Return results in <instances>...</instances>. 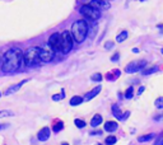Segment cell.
I'll use <instances>...</instances> for the list:
<instances>
[{"mask_svg":"<svg viewBox=\"0 0 163 145\" xmlns=\"http://www.w3.org/2000/svg\"><path fill=\"white\" fill-rule=\"evenodd\" d=\"M24 52L19 48H10L8 50L1 60V70L6 74L17 71L23 64Z\"/></svg>","mask_w":163,"mask_h":145,"instance_id":"obj_1","label":"cell"},{"mask_svg":"<svg viewBox=\"0 0 163 145\" xmlns=\"http://www.w3.org/2000/svg\"><path fill=\"white\" fill-rule=\"evenodd\" d=\"M88 30H89V27H88L87 21H84V19H79V21H76V22L73 23L72 31L70 32H72L75 42L82 43V42H84L85 37H87Z\"/></svg>","mask_w":163,"mask_h":145,"instance_id":"obj_2","label":"cell"},{"mask_svg":"<svg viewBox=\"0 0 163 145\" xmlns=\"http://www.w3.org/2000/svg\"><path fill=\"white\" fill-rule=\"evenodd\" d=\"M40 51L41 47H30L23 55V63L25 66L28 67H33L37 66L41 63L40 59Z\"/></svg>","mask_w":163,"mask_h":145,"instance_id":"obj_3","label":"cell"},{"mask_svg":"<svg viewBox=\"0 0 163 145\" xmlns=\"http://www.w3.org/2000/svg\"><path fill=\"white\" fill-rule=\"evenodd\" d=\"M74 47V37H73L70 31H63L61 32V52L68 54Z\"/></svg>","mask_w":163,"mask_h":145,"instance_id":"obj_4","label":"cell"},{"mask_svg":"<svg viewBox=\"0 0 163 145\" xmlns=\"http://www.w3.org/2000/svg\"><path fill=\"white\" fill-rule=\"evenodd\" d=\"M80 14L84 17L85 19H88V21H97V19L101 18V12L97 10V9H94L93 6H91L89 4H84L82 5L80 8Z\"/></svg>","mask_w":163,"mask_h":145,"instance_id":"obj_5","label":"cell"},{"mask_svg":"<svg viewBox=\"0 0 163 145\" xmlns=\"http://www.w3.org/2000/svg\"><path fill=\"white\" fill-rule=\"evenodd\" d=\"M49 46L54 52H61V33L56 32L51 34L49 38Z\"/></svg>","mask_w":163,"mask_h":145,"instance_id":"obj_6","label":"cell"},{"mask_svg":"<svg viewBox=\"0 0 163 145\" xmlns=\"http://www.w3.org/2000/svg\"><path fill=\"white\" fill-rule=\"evenodd\" d=\"M146 65V61L139 60V61H131L130 64H127L125 67V71L127 74H133V73H138L140 70H143V67Z\"/></svg>","mask_w":163,"mask_h":145,"instance_id":"obj_7","label":"cell"},{"mask_svg":"<svg viewBox=\"0 0 163 145\" xmlns=\"http://www.w3.org/2000/svg\"><path fill=\"white\" fill-rule=\"evenodd\" d=\"M89 5L93 6L94 9H97V10H100V12L108 10V9L111 8L110 1H107V0H91Z\"/></svg>","mask_w":163,"mask_h":145,"instance_id":"obj_8","label":"cell"},{"mask_svg":"<svg viewBox=\"0 0 163 145\" xmlns=\"http://www.w3.org/2000/svg\"><path fill=\"white\" fill-rule=\"evenodd\" d=\"M40 59L41 63H50L54 59V51L51 48H42L40 51Z\"/></svg>","mask_w":163,"mask_h":145,"instance_id":"obj_9","label":"cell"},{"mask_svg":"<svg viewBox=\"0 0 163 145\" xmlns=\"http://www.w3.org/2000/svg\"><path fill=\"white\" fill-rule=\"evenodd\" d=\"M28 82V79H25V80H22V82H19V83H17V84H14V85H12V87H9L8 89L5 91V96H10V94H13V93H15V92H18L19 89L23 87L25 83Z\"/></svg>","mask_w":163,"mask_h":145,"instance_id":"obj_10","label":"cell"},{"mask_svg":"<svg viewBox=\"0 0 163 145\" xmlns=\"http://www.w3.org/2000/svg\"><path fill=\"white\" fill-rule=\"evenodd\" d=\"M50 134H51L50 129L49 127H43V129H41V130L38 131L37 137H38V140L40 141H46V140H49Z\"/></svg>","mask_w":163,"mask_h":145,"instance_id":"obj_11","label":"cell"},{"mask_svg":"<svg viewBox=\"0 0 163 145\" xmlns=\"http://www.w3.org/2000/svg\"><path fill=\"white\" fill-rule=\"evenodd\" d=\"M101 89H102V87L101 85H98V87H96V88L93 89V91H91V92H88L87 94H85L84 97V101H91V99H93L96 96H98V93L101 92Z\"/></svg>","mask_w":163,"mask_h":145,"instance_id":"obj_12","label":"cell"},{"mask_svg":"<svg viewBox=\"0 0 163 145\" xmlns=\"http://www.w3.org/2000/svg\"><path fill=\"white\" fill-rule=\"evenodd\" d=\"M117 127H119V125H117L116 121H107L105 124V130L107 133H113V131L117 130Z\"/></svg>","mask_w":163,"mask_h":145,"instance_id":"obj_13","label":"cell"},{"mask_svg":"<svg viewBox=\"0 0 163 145\" xmlns=\"http://www.w3.org/2000/svg\"><path fill=\"white\" fill-rule=\"evenodd\" d=\"M111 111H112V115L117 118V120H122V118H124L122 112H121L120 108H119V104H116V103H115V104H112V107H111Z\"/></svg>","mask_w":163,"mask_h":145,"instance_id":"obj_14","label":"cell"},{"mask_svg":"<svg viewBox=\"0 0 163 145\" xmlns=\"http://www.w3.org/2000/svg\"><path fill=\"white\" fill-rule=\"evenodd\" d=\"M102 116L101 115H94L93 116V118H92V121H91V125H92V127H97V126H100V125L102 124Z\"/></svg>","mask_w":163,"mask_h":145,"instance_id":"obj_15","label":"cell"},{"mask_svg":"<svg viewBox=\"0 0 163 145\" xmlns=\"http://www.w3.org/2000/svg\"><path fill=\"white\" fill-rule=\"evenodd\" d=\"M153 139H155V134H146V135H143V136H139L138 141L139 143H145V141H151Z\"/></svg>","mask_w":163,"mask_h":145,"instance_id":"obj_16","label":"cell"},{"mask_svg":"<svg viewBox=\"0 0 163 145\" xmlns=\"http://www.w3.org/2000/svg\"><path fill=\"white\" fill-rule=\"evenodd\" d=\"M84 102V98H82L80 96H74L70 99V106H79Z\"/></svg>","mask_w":163,"mask_h":145,"instance_id":"obj_17","label":"cell"},{"mask_svg":"<svg viewBox=\"0 0 163 145\" xmlns=\"http://www.w3.org/2000/svg\"><path fill=\"white\" fill-rule=\"evenodd\" d=\"M127 36H129V33H127V31H122L121 33L119 34V36L116 37V42H124V41L127 38Z\"/></svg>","mask_w":163,"mask_h":145,"instance_id":"obj_18","label":"cell"},{"mask_svg":"<svg viewBox=\"0 0 163 145\" xmlns=\"http://www.w3.org/2000/svg\"><path fill=\"white\" fill-rule=\"evenodd\" d=\"M119 76H120V70H113V71H111L110 74H108V75H107V79L108 80H111V79H112V80H116L117 78H119Z\"/></svg>","mask_w":163,"mask_h":145,"instance_id":"obj_19","label":"cell"},{"mask_svg":"<svg viewBox=\"0 0 163 145\" xmlns=\"http://www.w3.org/2000/svg\"><path fill=\"white\" fill-rule=\"evenodd\" d=\"M63 129H64V124H63V121H57V122H55V125H54L52 131H54V133H59V131H61Z\"/></svg>","mask_w":163,"mask_h":145,"instance_id":"obj_20","label":"cell"},{"mask_svg":"<svg viewBox=\"0 0 163 145\" xmlns=\"http://www.w3.org/2000/svg\"><path fill=\"white\" fill-rule=\"evenodd\" d=\"M117 141L116 139V136H113V135H111V136H107L106 137V140H105V143H106L107 145H113Z\"/></svg>","mask_w":163,"mask_h":145,"instance_id":"obj_21","label":"cell"},{"mask_svg":"<svg viewBox=\"0 0 163 145\" xmlns=\"http://www.w3.org/2000/svg\"><path fill=\"white\" fill-rule=\"evenodd\" d=\"M154 106H155V107H157L158 109H163V97H159V98L155 99Z\"/></svg>","mask_w":163,"mask_h":145,"instance_id":"obj_22","label":"cell"},{"mask_svg":"<svg viewBox=\"0 0 163 145\" xmlns=\"http://www.w3.org/2000/svg\"><path fill=\"white\" fill-rule=\"evenodd\" d=\"M133 94H134L133 87H129V88L126 89V92H125V98H126V99H131V98H133Z\"/></svg>","mask_w":163,"mask_h":145,"instance_id":"obj_23","label":"cell"},{"mask_svg":"<svg viewBox=\"0 0 163 145\" xmlns=\"http://www.w3.org/2000/svg\"><path fill=\"white\" fill-rule=\"evenodd\" d=\"M14 113L12 111H0V118L3 117H13Z\"/></svg>","mask_w":163,"mask_h":145,"instance_id":"obj_24","label":"cell"},{"mask_svg":"<svg viewBox=\"0 0 163 145\" xmlns=\"http://www.w3.org/2000/svg\"><path fill=\"white\" fill-rule=\"evenodd\" d=\"M91 79L93 80V82H102V74L101 73H96L93 75L91 76Z\"/></svg>","mask_w":163,"mask_h":145,"instance_id":"obj_25","label":"cell"},{"mask_svg":"<svg viewBox=\"0 0 163 145\" xmlns=\"http://www.w3.org/2000/svg\"><path fill=\"white\" fill-rule=\"evenodd\" d=\"M155 71H158V66H153V67H151V69H148V70H144L143 74H144V75H149V74H153Z\"/></svg>","mask_w":163,"mask_h":145,"instance_id":"obj_26","label":"cell"},{"mask_svg":"<svg viewBox=\"0 0 163 145\" xmlns=\"http://www.w3.org/2000/svg\"><path fill=\"white\" fill-rule=\"evenodd\" d=\"M64 98H65V93H64V92L59 93V94L52 96V101H60V99H64Z\"/></svg>","mask_w":163,"mask_h":145,"instance_id":"obj_27","label":"cell"},{"mask_svg":"<svg viewBox=\"0 0 163 145\" xmlns=\"http://www.w3.org/2000/svg\"><path fill=\"white\" fill-rule=\"evenodd\" d=\"M74 124H75V126L79 127V129H83V127L85 126V122L83 121V120H79V118H76V120L74 121Z\"/></svg>","mask_w":163,"mask_h":145,"instance_id":"obj_28","label":"cell"},{"mask_svg":"<svg viewBox=\"0 0 163 145\" xmlns=\"http://www.w3.org/2000/svg\"><path fill=\"white\" fill-rule=\"evenodd\" d=\"M157 139H155V143L153 145H162V141H163V133H161L158 135V136H155Z\"/></svg>","mask_w":163,"mask_h":145,"instance_id":"obj_29","label":"cell"},{"mask_svg":"<svg viewBox=\"0 0 163 145\" xmlns=\"http://www.w3.org/2000/svg\"><path fill=\"white\" fill-rule=\"evenodd\" d=\"M153 120L154 121H163V113H158L153 116Z\"/></svg>","mask_w":163,"mask_h":145,"instance_id":"obj_30","label":"cell"},{"mask_svg":"<svg viewBox=\"0 0 163 145\" xmlns=\"http://www.w3.org/2000/svg\"><path fill=\"white\" fill-rule=\"evenodd\" d=\"M113 46H115V45H113V42H111V41H110V42L105 43V48H106V50H110V48H112Z\"/></svg>","mask_w":163,"mask_h":145,"instance_id":"obj_31","label":"cell"},{"mask_svg":"<svg viewBox=\"0 0 163 145\" xmlns=\"http://www.w3.org/2000/svg\"><path fill=\"white\" fill-rule=\"evenodd\" d=\"M119 57H120V54H119V52H116L112 57H111V61H112V63H116V61L119 60Z\"/></svg>","mask_w":163,"mask_h":145,"instance_id":"obj_32","label":"cell"},{"mask_svg":"<svg viewBox=\"0 0 163 145\" xmlns=\"http://www.w3.org/2000/svg\"><path fill=\"white\" fill-rule=\"evenodd\" d=\"M8 126H9L8 124H3V125H0V130H4V129H6Z\"/></svg>","mask_w":163,"mask_h":145,"instance_id":"obj_33","label":"cell"},{"mask_svg":"<svg viewBox=\"0 0 163 145\" xmlns=\"http://www.w3.org/2000/svg\"><path fill=\"white\" fill-rule=\"evenodd\" d=\"M144 89H145L144 87H140V88H139V94H142V93L144 92Z\"/></svg>","mask_w":163,"mask_h":145,"instance_id":"obj_34","label":"cell"},{"mask_svg":"<svg viewBox=\"0 0 163 145\" xmlns=\"http://www.w3.org/2000/svg\"><path fill=\"white\" fill-rule=\"evenodd\" d=\"M133 52L134 54H139V50H138V48H133Z\"/></svg>","mask_w":163,"mask_h":145,"instance_id":"obj_35","label":"cell"},{"mask_svg":"<svg viewBox=\"0 0 163 145\" xmlns=\"http://www.w3.org/2000/svg\"><path fill=\"white\" fill-rule=\"evenodd\" d=\"M63 145H69L68 143H63Z\"/></svg>","mask_w":163,"mask_h":145,"instance_id":"obj_36","label":"cell"},{"mask_svg":"<svg viewBox=\"0 0 163 145\" xmlns=\"http://www.w3.org/2000/svg\"><path fill=\"white\" fill-rule=\"evenodd\" d=\"M107 1H113V0H107Z\"/></svg>","mask_w":163,"mask_h":145,"instance_id":"obj_37","label":"cell"},{"mask_svg":"<svg viewBox=\"0 0 163 145\" xmlns=\"http://www.w3.org/2000/svg\"><path fill=\"white\" fill-rule=\"evenodd\" d=\"M0 64H1V57H0Z\"/></svg>","mask_w":163,"mask_h":145,"instance_id":"obj_38","label":"cell"},{"mask_svg":"<svg viewBox=\"0 0 163 145\" xmlns=\"http://www.w3.org/2000/svg\"><path fill=\"white\" fill-rule=\"evenodd\" d=\"M161 52H162V54H163V48H162V50H161Z\"/></svg>","mask_w":163,"mask_h":145,"instance_id":"obj_39","label":"cell"},{"mask_svg":"<svg viewBox=\"0 0 163 145\" xmlns=\"http://www.w3.org/2000/svg\"><path fill=\"white\" fill-rule=\"evenodd\" d=\"M129 1H130V0H129Z\"/></svg>","mask_w":163,"mask_h":145,"instance_id":"obj_40","label":"cell"}]
</instances>
